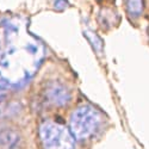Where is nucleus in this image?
I'll return each instance as SVG.
<instances>
[{
  "instance_id": "1",
  "label": "nucleus",
  "mask_w": 149,
  "mask_h": 149,
  "mask_svg": "<svg viewBox=\"0 0 149 149\" xmlns=\"http://www.w3.org/2000/svg\"><path fill=\"white\" fill-rule=\"evenodd\" d=\"M102 124L100 112L90 105L79 106L73 111L69 119L70 132L75 140L84 141L94 135Z\"/></svg>"
},
{
  "instance_id": "2",
  "label": "nucleus",
  "mask_w": 149,
  "mask_h": 149,
  "mask_svg": "<svg viewBox=\"0 0 149 149\" xmlns=\"http://www.w3.org/2000/svg\"><path fill=\"white\" fill-rule=\"evenodd\" d=\"M43 149H75V139L70 130L54 120H44L38 128Z\"/></svg>"
},
{
  "instance_id": "3",
  "label": "nucleus",
  "mask_w": 149,
  "mask_h": 149,
  "mask_svg": "<svg viewBox=\"0 0 149 149\" xmlns=\"http://www.w3.org/2000/svg\"><path fill=\"white\" fill-rule=\"evenodd\" d=\"M44 97L54 106L63 107L70 102V92L65 85L57 81H52L47 85L44 90Z\"/></svg>"
},
{
  "instance_id": "4",
  "label": "nucleus",
  "mask_w": 149,
  "mask_h": 149,
  "mask_svg": "<svg viewBox=\"0 0 149 149\" xmlns=\"http://www.w3.org/2000/svg\"><path fill=\"white\" fill-rule=\"evenodd\" d=\"M20 136L16 130L8 128H0V147L6 149H13L18 146Z\"/></svg>"
},
{
  "instance_id": "5",
  "label": "nucleus",
  "mask_w": 149,
  "mask_h": 149,
  "mask_svg": "<svg viewBox=\"0 0 149 149\" xmlns=\"http://www.w3.org/2000/svg\"><path fill=\"white\" fill-rule=\"evenodd\" d=\"M86 38L88 40V42L91 43V45L93 47V49L97 53H102L103 50V41L102 38L99 37V35L97 32H94L93 30H88V29H85L84 31Z\"/></svg>"
},
{
  "instance_id": "6",
  "label": "nucleus",
  "mask_w": 149,
  "mask_h": 149,
  "mask_svg": "<svg viewBox=\"0 0 149 149\" xmlns=\"http://www.w3.org/2000/svg\"><path fill=\"white\" fill-rule=\"evenodd\" d=\"M127 8L131 16L139 17L143 10V0H127Z\"/></svg>"
},
{
  "instance_id": "7",
  "label": "nucleus",
  "mask_w": 149,
  "mask_h": 149,
  "mask_svg": "<svg viewBox=\"0 0 149 149\" xmlns=\"http://www.w3.org/2000/svg\"><path fill=\"white\" fill-rule=\"evenodd\" d=\"M54 6L56 10H65L68 6V1L67 0H55Z\"/></svg>"
},
{
  "instance_id": "8",
  "label": "nucleus",
  "mask_w": 149,
  "mask_h": 149,
  "mask_svg": "<svg viewBox=\"0 0 149 149\" xmlns=\"http://www.w3.org/2000/svg\"><path fill=\"white\" fill-rule=\"evenodd\" d=\"M3 99H4V91L0 90V102H1Z\"/></svg>"
}]
</instances>
